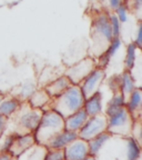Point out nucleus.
I'll return each mask as SVG.
<instances>
[{"instance_id": "nucleus-37", "label": "nucleus", "mask_w": 142, "mask_h": 160, "mask_svg": "<svg viewBox=\"0 0 142 160\" xmlns=\"http://www.w3.org/2000/svg\"><path fill=\"white\" fill-rule=\"evenodd\" d=\"M11 160H17V158H13V157H12V159H11Z\"/></svg>"}, {"instance_id": "nucleus-6", "label": "nucleus", "mask_w": 142, "mask_h": 160, "mask_svg": "<svg viewBox=\"0 0 142 160\" xmlns=\"http://www.w3.org/2000/svg\"><path fill=\"white\" fill-rule=\"evenodd\" d=\"M133 123H135V119L132 115L130 113L127 107L123 106L112 115L108 116L107 131L113 136L131 137Z\"/></svg>"}, {"instance_id": "nucleus-32", "label": "nucleus", "mask_w": 142, "mask_h": 160, "mask_svg": "<svg viewBox=\"0 0 142 160\" xmlns=\"http://www.w3.org/2000/svg\"><path fill=\"white\" fill-rule=\"evenodd\" d=\"M7 119L8 118L0 115V137H1V136L3 135V132H5L6 126H7Z\"/></svg>"}, {"instance_id": "nucleus-29", "label": "nucleus", "mask_w": 142, "mask_h": 160, "mask_svg": "<svg viewBox=\"0 0 142 160\" xmlns=\"http://www.w3.org/2000/svg\"><path fill=\"white\" fill-rule=\"evenodd\" d=\"M45 160H65L63 149H48Z\"/></svg>"}, {"instance_id": "nucleus-34", "label": "nucleus", "mask_w": 142, "mask_h": 160, "mask_svg": "<svg viewBox=\"0 0 142 160\" xmlns=\"http://www.w3.org/2000/svg\"><path fill=\"white\" fill-rule=\"evenodd\" d=\"M11 159H12V156L10 155L8 151L0 152V160H11Z\"/></svg>"}, {"instance_id": "nucleus-15", "label": "nucleus", "mask_w": 142, "mask_h": 160, "mask_svg": "<svg viewBox=\"0 0 142 160\" xmlns=\"http://www.w3.org/2000/svg\"><path fill=\"white\" fill-rule=\"evenodd\" d=\"M141 101L142 92L140 88H135L125 101V107L132 115L133 119H141Z\"/></svg>"}, {"instance_id": "nucleus-30", "label": "nucleus", "mask_w": 142, "mask_h": 160, "mask_svg": "<svg viewBox=\"0 0 142 160\" xmlns=\"http://www.w3.org/2000/svg\"><path fill=\"white\" fill-rule=\"evenodd\" d=\"M131 137L137 141L139 145H141V119H135L133 123Z\"/></svg>"}, {"instance_id": "nucleus-13", "label": "nucleus", "mask_w": 142, "mask_h": 160, "mask_svg": "<svg viewBox=\"0 0 142 160\" xmlns=\"http://www.w3.org/2000/svg\"><path fill=\"white\" fill-rule=\"evenodd\" d=\"M71 85H72V82L70 81L69 78H68L66 75H61L60 77L56 78L53 81L48 83V85L45 87V89L50 97L56 98L59 95H61L63 91H66Z\"/></svg>"}, {"instance_id": "nucleus-26", "label": "nucleus", "mask_w": 142, "mask_h": 160, "mask_svg": "<svg viewBox=\"0 0 142 160\" xmlns=\"http://www.w3.org/2000/svg\"><path fill=\"white\" fill-rule=\"evenodd\" d=\"M109 22H110V27H111L113 38L120 37V35H121V25L122 23L119 21V19H118V17L115 16V12L109 13Z\"/></svg>"}, {"instance_id": "nucleus-22", "label": "nucleus", "mask_w": 142, "mask_h": 160, "mask_svg": "<svg viewBox=\"0 0 142 160\" xmlns=\"http://www.w3.org/2000/svg\"><path fill=\"white\" fill-rule=\"evenodd\" d=\"M20 103L21 102L18 99H16L15 97L10 95H5L2 100L0 101V115L6 118H9L19 108Z\"/></svg>"}, {"instance_id": "nucleus-23", "label": "nucleus", "mask_w": 142, "mask_h": 160, "mask_svg": "<svg viewBox=\"0 0 142 160\" xmlns=\"http://www.w3.org/2000/svg\"><path fill=\"white\" fill-rule=\"evenodd\" d=\"M110 137H111V133H109L108 131H105V132L100 133V135H98L97 137H95L91 140H89L88 143H89L90 155L95 157V156L99 152V150L101 149V147L105 145V141H107Z\"/></svg>"}, {"instance_id": "nucleus-10", "label": "nucleus", "mask_w": 142, "mask_h": 160, "mask_svg": "<svg viewBox=\"0 0 142 160\" xmlns=\"http://www.w3.org/2000/svg\"><path fill=\"white\" fill-rule=\"evenodd\" d=\"M65 160H83L90 155L89 143L86 140L77 137L63 149Z\"/></svg>"}, {"instance_id": "nucleus-11", "label": "nucleus", "mask_w": 142, "mask_h": 160, "mask_svg": "<svg viewBox=\"0 0 142 160\" xmlns=\"http://www.w3.org/2000/svg\"><path fill=\"white\" fill-rule=\"evenodd\" d=\"M36 143L35 135L33 133H28L22 136H13L9 147H8V152L12 156L13 158L19 157L21 153Z\"/></svg>"}, {"instance_id": "nucleus-35", "label": "nucleus", "mask_w": 142, "mask_h": 160, "mask_svg": "<svg viewBox=\"0 0 142 160\" xmlns=\"http://www.w3.org/2000/svg\"><path fill=\"white\" fill-rule=\"evenodd\" d=\"M83 160H97L95 159V157H93V156H91V155H89L87 158H85Z\"/></svg>"}, {"instance_id": "nucleus-21", "label": "nucleus", "mask_w": 142, "mask_h": 160, "mask_svg": "<svg viewBox=\"0 0 142 160\" xmlns=\"http://www.w3.org/2000/svg\"><path fill=\"white\" fill-rule=\"evenodd\" d=\"M83 109L89 117L102 113V96H101V93L98 91L97 93L86 99Z\"/></svg>"}, {"instance_id": "nucleus-28", "label": "nucleus", "mask_w": 142, "mask_h": 160, "mask_svg": "<svg viewBox=\"0 0 142 160\" xmlns=\"http://www.w3.org/2000/svg\"><path fill=\"white\" fill-rule=\"evenodd\" d=\"M115 13L121 23H125L128 21V19H129V11H128L127 7H125L123 2H121L118 6L117 9L115 10Z\"/></svg>"}, {"instance_id": "nucleus-18", "label": "nucleus", "mask_w": 142, "mask_h": 160, "mask_svg": "<svg viewBox=\"0 0 142 160\" xmlns=\"http://www.w3.org/2000/svg\"><path fill=\"white\" fill-rule=\"evenodd\" d=\"M77 137H78V135L76 132L65 130L62 132H60V133H58L57 136H55V137L46 145V147H47L48 149H65L66 146L71 142L72 140H75Z\"/></svg>"}, {"instance_id": "nucleus-31", "label": "nucleus", "mask_w": 142, "mask_h": 160, "mask_svg": "<svg viewBox=\"0 0 142 160\" xmlns=\"http://www.w3.org/2000/svg\"><path fill=\"white\" fill-rule=\"evenodd\" d=\"M133 42L135 43V46L138 47V49L142 48V23L138 25V30H137V36Z\"/></svg>"}, {"instance_id": "nucleus-19", "label": "nucleus", "mask_w": 142, "mask_h": 160, "mask_svg": "<svg viewBox=\"0 0 142 160\" xmlns=\"http://www.w3.org/2000/svg\"><path fill=\"white\" fill-rule=\"evenodd\" d=\"M48 152V148L43 145H39L36 142L27 150H25L17 160H45Z\"/></svg>"}, {"instance_id": "nucleus-16", "label": "nucleus", "mask_w": 142, "mask_h": 160, "mask_svg": "<svg viewBox=\"0 0 142 160\" xmlns=\"http://www.w3.org/2000/svg\"><path fill=\"white\" fill-rule=\"evenodd\" d=\"M38 88L37 82L33 81H26L23 83H20L18 87H16L15 89L9 93L10 96L15 97L16 99H18L20 102H25L28 101V99L30 98V96L32 95L33 91Z\"/></svg>"}, {"instance_id": "nucleus-9", "label": "nucleus", "mask_w": 142, "mask_h": 160, "mask_svg": "<svg viewBox=\"0 0 142 160\" xmlns=\"http://www.w3.org/2000/svg\"><path fill=\"white\" fill-rule=\"evenodd\" d=\"M105 78V69L97 67L93 69L85 79L82 80V82L80 83V89L82 91L85 99H88L95 93L99 91L100 87L103 83V80Z\"/></svg>"}, {"instance_id": "nucleus-5", "label": "nucleus", "mask_w": 142, "mask_h": 160, "mask_svg": "<svg viewBox=\"0 0 142 160\" xmlns=\"http://www.w3.org/2000/svg\"><path fill=\"white\" fill-rule=\"evenodd\" d=\"M113 36L109 22V13L102 11L98 12L91 25V40H92L93 57H99L112 41Z\"/></svg>"}, {"instance_id": "nucleus-27", "label": "nucleus", "mask_w": 142, "mask_h": 160, "mask_svg": "<svg viewBox=\"0 0 142 160\" xmlns=\"http://www.w3.org/2000/svg\"><path fill=\"white\" fill-rule=\"evenodd\" d=\"M122 2L125 3V6L127 7L129 12H132L135 15L141 12L142 0H125Z\"/></svg>"}, {"instance_id": "nucleus-17", "label": "nucleus", "mask_w": 142, "mask_h": 160, "mask_svg": "<svg viewBox=\"0 0 142 160\" xmlns=\"http://www.w3.org/2000/svg\"><path fill=\"white\" fill-rule=\"evenodd\" d=\"M52 98L48 95L45 88H37L33 91V93L30 96L28 99V103L32 108H38V109H47L48 105L50 103Z\"/></svg>"}, {"instance_id": "nucleus-4", "label": "nucleus", "mask_w": 142, "mask_h": 160, "mask_svg": "<svg viewBox=\"0 0 142 160\" xmlns=\"http://www.w3.org/2000/svg\"><path fill=\"white\" fill-rule=\"evenodd\" d=\"M65 119L52 109L43 110L42 117L35 130L36 142L46 146L58 133L65 131Z\"/></svg>"}, {"instance_id": "nucleus-25", "label": "nucleus", "mask_w": 142, "mask_h": 160, "mask_svg": "<svg viewBox=\"0 0 142 160\" xmlns=\"http://www.w3.org/2000/svg\"><path fill=\"white\" fill-rule=\"evenodd\" d=\"M123 106H125V100L123 98L122 93L120 91H117V92H113L112 98L109 100V102L107 105V109H105V116H110L112 115L113 112L118 111L120 108H122Z\"/></svg>"}, {"instance_id": "nucleus-2", "label": "nucleus", "mask_w": 142, "mask_h": 160, "mask_svg": "<svg viewBox=\"0 0 142 160\" xmlns=\"http://www.w3.org/2000/svg\"><path fill=\"white\" fill-rule=\"evenodd\" d=\"M42 113V109L32 108L28 101L21 102L19 108L7 119V126L3 133L16 136L33 133L41 120Z\"/></svg>"}, {"instance_id": "nucleus-33", "label": "nucleus", "mask_w": 142, "mask_h": 160, "mask_svg": "<svg viewBox=\"0 0 142 160\" xmlns=\"http://www.w3.org/2000/svg\"><path fill=\"white\" fill-rule=\"evenodd\" d=\"M121 2H122V0H109V6H110V8H111V10L115 11V10L117 9V7Z\"/></svg>"}, {"instance_id": "nucleus-14", "label": "nucleus", "mask_w": 142, "mask_h": 160, "mask_svg": "<svg viewBox=\"0 0 142 160\" xmlns=\"http://www.w3.org/2000/svg\"><path fill=\"white\" fill-rule=\"evenodd\" d=\"M89 118V116L87 115V112L85 111V109H80L79 111L75 112L73 115L69 116L65 119V129L68 131H72V132L77 133L82 126L86 123L87 119Z\"/></svg>"}, {"instance_id": "nucleus-1", "label": "nucleus", "mask_w": 142, "mask_h": 160, "mask_svg": "<svg viewBox=\"0 0 142 160\" xmlns=\"http://www.w3.org/2000/svg\"><path fill=\"white\" fill-rule=\"evenodd\" d=\"M95 157L97 160H139L141 145L132 137L111 135Z\"/></svg>"}, {"instance_id": "nucleus-24", "label": "nucleus", "mask_w": 142, "mask_h": 160, "mask_svg": "<svg viewBox=\"0 0 142 160\" xmlns=\"http://www.w3.org/2000/svg\"><path fill=\"white\" fill-rule=\"evenodd\" d=\"M138 47L135 46V42H131L125 48V57L123 65H125V70H129L132 71L133 68L135 66V61H137V52H138Z\"/></svg>"}, {"instance_id": "nucleus-3", "label": "nucleus", "mask_w": 142, "mask_h": 160, "mask_svg": "<svg viewBox=\"0 0 142 160\" xmlns=\"http://www.w3.org/2000/svg\"><path fill=\"white\" fill-rule=\"evenodd\" d=\"M85 97L79 85H71L66 91L58 97L52 98L47 109H52L59 113L63 119L82 109L85 105ZM46 110V109H45Z\"/></svg>"}, {"instance_id": "nucleus-7", "label": "nucleus", "mask_w": 142, "mask_h": 160, "mask_svg": "<svg viewBox=\"0 0 142 160\" xmlns=\"http://www.w3.org/2000/svg\"><path fill=\"white\" fill-rule=\"evenodd\" d=\"M108 127V117L105 113H99V115L89 117L82 126V128L77 132L78 137L81 139L89 141L92 138L97 137L100 133L107 131Z\"/></svg>"}, {"instance_id": "nucleus-36", "label": "nucleus", "mask_w": 142, "mask_h": 160, "mask_svg": "<svg viewBox=\"0 0 142 160\" xmlns=\"http://www.w3.org/2000/svg\"><path fill=\"white\" fill-rule=\"evenodd\" d=\"M5 97V93L3 92H0V101H1V100H2V98Z\"/></svg>"}, {"instance_id": "nucleus-8", "label": "nucleus", "mask_w": 142, "mask_h": 160, "mask_svg": "<svg viewBox=\"0 0 142 160\" xmlns=\"http://www.w3.org/2000/svg\"><path fill=\"white\" fill-rule=\"evenodd\" d=\"M95 68H97V62L95 58L86 57L70 67L66 68L65 75L69 78L72 85H80L82 80Z\"/></svg>"}, {"instance_id": "nucleus-12", "label": "nucleus", "mask_w": 142, "mask_h": 160, "mask_svg": "<svg viewBox=\"0 0 142 160\" xmlns=\"http://www.w3.org/2000/svg\"><path fill=\"white\" fill-rule=\"evenodd\" d=\"M122 47V40L121 37H115L112 39V41L109 43L105 50L103 51L99 57L95 58V62H97V67L101 68V69H105L109 66L110 61L118 53L120 48Z\"/></svg>"}, {"instance_id": "nucleus-20", "label": "nucleus", "mask_w": 142, "mask_h": 160, "mask_svg": "<svg viewBox=\"0 0 142 160\" xmlns=\"http://www.w3.org/2000/svg\"><path fill=\"white\" fill-rule=\"evenodd\" d=\"M120 78V92L122 93L123 98L127 101L129 96L132 93V91L135 89V81L132 76V72L129 70H125L121 75H119Z\"/></svg>"}]
</instances>
